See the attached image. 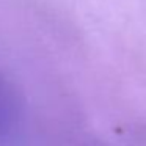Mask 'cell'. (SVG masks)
I'll use <instances>...</instances> for the list:
<instances>
[{"label":"cell","instance_id":"cell-1","mask_svg":"<svg viewBox=\"0 0 146 146\" xmlns=\"http://www.w3.org/2000/svg\"><path fill=\"white\" fill-rule=\"evenodd\" d=\"M2 118H3V104H2V98H0V123H2Z\"/></svg>","mask_w":146,"mask_h":146}]
</instances>
